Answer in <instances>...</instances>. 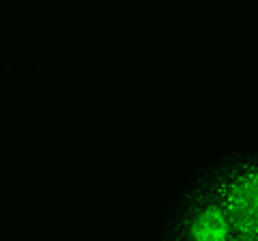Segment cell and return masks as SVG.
Returning a JSON list of instances; mask_svg holds the SVG:
<instances>
[{
	"mask_svg": "<svg viewBox=\"0 0 258 241\" xmlns=\"http://www.w3.org/2000/svg\"><path fill=\"white\" fill-rule=\"evenodd\" d=\"M155 241H258V144L200 159L168 203Z\"/></svg>",
	"mask_w": 258,
	"mask_h": 241,
	"instance_id": "obj_1",
	"label": "cell"
},
{
	"mask_svg": "<svg viewBox=\"0 0 258 241\" xmlns=\"http://www.w3.org/2000/svg\"><path fill=\"white\" fill-rule=\"evenodd\" d=\"M3 35H5V28H3V20H0V45H3Z\"/></svg>",
	"mask_w": 258,
	"mask_h": 241,
	"instance_id": "obj_2",
	"label": "cell"
}]
</instances>
